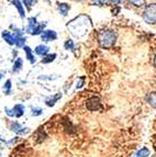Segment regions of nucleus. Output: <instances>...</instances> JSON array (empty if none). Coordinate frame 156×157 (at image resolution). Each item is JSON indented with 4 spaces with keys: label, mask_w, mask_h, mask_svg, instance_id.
I'll return each instance as SVG.
<instances>
[{
    "label": "nucleus",
    "mask_w": 156,
    "mask_h": 157,
    "mask_svg": "<svg viewBox=\"0 0 156 157\" xmlns=\"http://www.w3.org/2000/svg\"><path fill=\"white\" fill-rule=\"evenodd\" d=\"M91 26L92 24H91L90 18L86 14H80V16L76 17L67 23V29L74 36L78 37V39L88 34L91 30Z\"/></svg>",
    "instance_id": "nucleus-1"
},
{
    "label": "nucleus",
    "mask_w": 156,
    "mask_h": 157,
    "mask_svg": "<svg viewBox=\"0 0 156 157\" xmlns=\"http://www.w3.org/2000/svg\"><path fill=\"white\" fill-rule=\"evenodd\" d=\"M117 40V33L112 30H103L98 34V42L102 48H111Z\"/></svg>",
    "instance_id": "nucleus-2"
},
{
    "label": "nucleus",
    "mask_w": 156,
    "mask_h": 157,
    "mask_svg": "<svg viewBox=\"0 0 156 157\" xmlns=\"http://www.w3.org/2000/svg\"><path fill=\"white\" fill-rule=\"evenodd\" d=\"M143 19L146 23H156V3H151L146 7L143 12Z\"/></svg>",
    "instance_id": "nucleus-3"
},
{
    "label": "nucleus",
    "mask_w": 156,
    "mask_h": 157,
    "mask_svg": "<svg viewBox=\"0 0 156 157\" xmlns=\"http://www.w3.org/2000/svg\"><path fill=\"white\" fill-rule=\"evenodd\" d=\"M86 108L89 111H99L102 109L101 101L98 97H90L86 101Z\"/></svg>",
    "instance_id": "nucleus-4"
},
{
    "label": "nucleus",
    "mask_w": 156,
    "mask_h": 157,
    "mask_svg": "<svg viewBox=\"0 0 156 157\" xmlns=\"http://www.w3.org/2000/svg\"><path fill=\"white\" fill-rule=\"evenodd\" d=\"M10 128H11V131L17 134H25L26 132L29 131L28 128H23V126L21 125L19 122H17V121H14V122H12V123L10 124Z\"/></svg>",
    "instance_id": "nucleus-5"
},
{
    "label": "nucleus",
    "mask_w": 156,
    "mask_h": 157,
    "mask_svg": "<svg viewBox=\"0 0 156 157\" xmlns=\"http://www.w3.org/2000/svg\"><path fill=\"white\" fill-rule=\"evenodd\" d=\"M41 37H42V41H44V42H51V41H54V40L57 39V34H56L55 31L49 30V31L43 32Z\"/></svg>",
    "instance_id": "nucleus-6"
},
{
    "label": "nucleus",
    "mask_w": 156,
    "mask_h": 157,
    "mask_svg": "<svg viewBox=\"0 0 156 157\" xmlns=\"http://www.w3.org/2000/svg\"><path fill=\"white\" fill-rule=\"evenodd\" d=\"M60 98H62V94H60V92H57L55 96H53V97H49V99L45 100V103H46L47 107H53V105H54L55 103H56V102L60 99Z\"/></svg>",
    "instance_id": "nucleus-7"
},
{
    "label": "nucleus",
    "mask_w": 156,
    "mask_h": 157,
    "mask_svg": "<svg viewBox=\"0 0 156 157\" xmlns=\"http://www.w3.org/2000/svg\"><path fill=\"white\" fill-rule=\"evenodd\" d=\"M24 107L22 105H17L13 107L12 109V113H13V117H17V118H20V117H22L24 113Z\"/></svg>",
    "instance_id": "nucleus-8"
},
{
    "label": "nucleus",
    "mask_w": 156,
    "mask_h": 157,
    "mask_svg": "<svg viewBox=\"0 0 156 157\" xmlns=\"http://www.w3.org/2000/svg\"><path fill=\"white\" fill-rule=\"evenodd\" d=\"M2 37H3V40H5L6 42L8 43V44H10V45L14 44L16 37L13 36V35L10 33V32H8V31H3V32H2Z\"/></svg>",
    "instance_id": "nucleus-9"
},
{
    "label": "nucleus",
    "mask_w": 156,
    "mask_h": 157,
    "mask_svg": "<svg viewBox=\"0 0 156 157\" xmlns=\"http://www.w3.org/2000/svg\"><path fill=\"white\" fill-rule=\"evenodd\" d=\"M146 101L151 107H153L154 109H156V91H153L151 94H147L146 97Z\"/></svg>",
    "instance_id": "nucleus-10"
},
{
    "label": "nucleus",
    "mask_w": 156,
    "mask_h": 157,
    "mask_svg": "<svg viewBox=\"0 0 156 157\" xmlns=\"http://www.w3.org/2000/svg\"><path fill=\"white\" fill-rule=\"evenodd\" d=\"M37 26V18H30L29 19V24H28V28H26V31L29 33H33L35 28Z\"/></svg>",
    "instance_id": "nucleus-11"
},
{
    "label": "nucleus",
    "mask_w": 156,
    "mask_h": 157,
    "mask_svg": "<svg viewBox=\"0 0 156 157\" xmlns=\"http://www.w3.org/2000/svg\"><path fill=\"white\" fill-rule=\"evenodd\" d=\"M70 7L67 3H58V11L62 16H67L68 11H69Z\"/></svg>",
    "instance_id": "nucleus-12"
},
{
    "label": "nucleus",
    "mask_w": 156,
    "mask_h": 157,
    "mask_svg": "<svg viewBox=\"0 0 156 157\" xmlns=\"http://www.w3.org/2000/svg\"><path fill=\"white\" fill-rule=\"evenodd\" d=\"M49 47L45 46V45H39V46L35 47V53H37V55H46L47 52H49Z\"/></svg>",
    "instance_id": "nucleus-13"
},
{
    "label": "nucleus",
    "mask_w": 156,
    "mask_h": 157,
    "mask_svg": "<svg viewBox=\"0 0 156 157\" xmlns=\"http://www.w3.org/2000/svg\"><path fill=\"white\" fill-rule=\"evenodd\" d=\"M24 52H25V55H26V58L30 60V63L31 64H34L35 63V58H34L33 54H32V50L30 48L29 46H24Z\"/></svg>",
    "instance_id": "nucleus-14"
},
{
    "label": "nucleus",
    "mask_w": 156,
    "mask_h": 157,
    "mask_svg": "<svg viewBox=\"0 0 156 157\" xmlns=\"http://www.w3.org/2000/svg\"><path fill=\"white\" fill-rule=\"evenodd\" d=\"M12 3H13V6L18 9L21 18H24V9H23V7H22V5H21L20 0H12Z\"/></svg>",
    "instance_id": "nucleus-15"
},
{
    "label": "nucleus",
    "mask_w": 156,
    "mask_h": 157,
    "mask_svg": "<svg viewBox=\"0 0 156 157\" xmlns=\"http://www.w3.org/2000/svg\"><path fill=\"white\" fill-rule=\"evenodd\" d=\"M150 149L147 147H142L141 149H138L136 152V157H148L150 156Z\"/></svg>",
    "instance_id": "nucleus-16"
},
{
    "label": "nucleus",
    "mask_w": 156,
    "mask_h": 157,
    "mask_svg": "<svg viewBox=\"0 0 156 157\" xmlns=\"http://www.w3.org/2000/svg\"><path fill=\"white\" fill-rule=\"evenodd\" d=\"M22 64H23L22 59L21 58H17V60L14 62V65H13V73H18L21 69V67H22Z\"/></svg>",
    "instance_id": "nucleus-17"
},
{
    "label": "nucleus",
    "mask_w": 156,
    "mask_h": 157,
    "mask_svg": "<svg viewBox=\"0 0 156 157\" xmlns=\"http://www.w3.org/2000/svg\"><path fill=\"white\" fill-rule=\"evenodd\" d=\"M56 57V54H51V55H46L43 59H42V63L43 64H47V63H51L53 60L55 59Z\"/></svg>",
    "instance_id": "nucleus-18"
},
{
    "label": "nucleus",
    "mask_w": 156,
    "mask_h": 157,
    "mask_svg": "<svg viewBox=\"0 0 156 157\" xmlns=\"http://www.w3.org/2000/svg\"><path fill=\"white\" fill-rule=\"evenodd\" d=\"M44 28H45V23L37 24V26L35 28V30H34V32L32 34H34V35H37V34L42 33V32H43V30H44Z\"/></svg>",
    "instance_id": "nucleus-19"
},
{
    "label": "nucleus",
    "mask_w": 156,
    "mask_h": 157,
    "mask_svg": "<svg viewBox=\"0 0 156 157\" xmlns=\"http://www.w3.org/2000/svg\"><path fill=\"white\" fill-rule=\"evenodd\" d=\"M65 48L68 51H73L74 48H75V44H74V41H72V40H67L65 42Z\"/></svg>",
    "instance_id": "nucleus-20"
},
{
    "label": "nucleus",
    "mask_w": 156,
    "mask_h": 157,
    "mask_svg": "<svg viewBox=\"0 0 156 157\" xmlns=\"http://www.w3.org/2000/svg\"><path fill=\"white\" fill-rule=\"evenodd\" d=\"M3 89H5L6 94H10V91H11V80H10V79L6 81L5 87H3Z\"/></svg>",
    "instance_id": "nucleus-21"
},
{
    "label": "nucleus",
    "mask_w": 156,
    "mask_h": 157,
    "mask_svg": "<svg viewBox=\"0 0 156 157\" xmlns=\"http://www.w3.org/2000/svg\"><path fill=\"white\" fill-rule=\"evenodd\" d=\"M110 0H91V5L96 6H103L104 3H108Z\"/></svg>",
    "instance_id": "nucleus-22"
},
{
    "label": "nucleus",
    "mask_w": 156,
    "mask_h": 157,
    "mask_svg": "<svg viewBox=\"0 0 156 157\" xmlns=\"http://www.w3.org/2000/svg\"><path fill=\"white\" fill-rule=\"evenodd\" d=\"M43 113V110H42L41 108H33L32 109V115L33 117H39Z\"/></svg>",
    "instance_id": "nucleus-23"
},
{
    "label": "nucleus",
    "mask_w": 156,
    "mask_h": 157,
    "mask_svg": "<svg viewBox=\"0 0 156 157\" xmlns=\"http://www.w3.org/2000/svg\"><path fill=\"white\" fill-rule=\"evenodd\" d=\"M133 6H135V7H141V6H143L144 2H145V0H129Z\"/></svg>",
    "instance_id": "nucleus-24"
},
{
    "label": "nucleus",
    "mask_w": 156,
    "mask_h": 157,
    "mask_svg": "<svg viewBox=\"0 0 156 157\" xmlns=\"http://www.w3.org/2000/svg\"><path fill=\"white\" fill-rule=\"evenodd\" d=\"M35 1H37V0H23L24 5L26 6V8L28 9H31V7L35 3Z\"/></svg>",
    "instance_id": "nucleus-25"
},
{
    "label": "nucleus",
    "mask_w": 156,
    "mask_h": 157,
    "mask_svg": "<svg viewBox=\"0 0 156 157\" xmlns=\"http://www.w3.org/2000/svg\"><path fill=\"white\" fill-rule=\"evenodd\" d=\"M112 3H118V2H120V0H110Z\"/></svg>",
    "instance_id": "nucleus-26"
},
{
    "label": "nucleus",
    "mask_w": 156,
    "mask_h": 157,
    "mask_svg": "<svg viewBox=\"0 0 156 157\" xmlns=\"http://www.w3.org/2000/svg\"><path fill=\"white\" fill-rule=\"evenodd\" d=\"M154 66L156 67V55H155V57H154Z\"/></svg>",
    "instance_id": "nucleus-27"
},
{
    "label": "nucleus",
    "mask_w": 156,
    "mask_h": 157,
    "mask_svg": "<svg viewBox=\"0 0 156 157\" xmlns=\"http://www.w3.org/2000/svg\"><path fill=\"white\" fill-rule=\"evenodd\" d=\"M1 78H2V75H1V74H0V80H1Z\"/></svg>",
    "instance_id": "nucleus-28"
}]
</instances>
